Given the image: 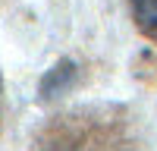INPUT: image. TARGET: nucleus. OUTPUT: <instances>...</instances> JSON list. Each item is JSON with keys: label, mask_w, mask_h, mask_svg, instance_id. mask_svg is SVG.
I'll return each mask as SVG.
<instances>
[{"label": "nucleus", "mask_w": 157, "mask_h": 151, "mask_svg": "<svg viewBox=\"0 0 157 151\" xmlns=\"http://www.w3.org/2000/svg\"><path fill=\"white\" fill-rule=\"evenodd\" d=\"M75 63L72 60H60L57 66H50L47 69V76L41 79V98H54V95H60V91H66V88L75 82Z\"/></svg>", "instance_id": "nucleus-1"}, {"label": "nucleus", "mask_w": 157, "mask_h": 151, "mask_svg": "<svg viewBox=\"0 0 157 151\" xmlns=\"http://www.w3.org/2000/svg\"><path fill=\"white\" fill-rule=\"evenodd\" d=\"M132 3V16L138 19V25L157 32V0H129Z\"/></svg>", "instance_id": "nucleus-2"}, {"label": "nucleus", "mask_w": 157, "mask_h": 151, "mask_svg": "<svg viewBox=\"0 0 157 151\" xmlns=\"http://www.w3.org/2000/svg\"><path fill=\"white\" fill-rule=\"evenodd\" d=\"M0 95H3V79H0Z\"/></svg>", "instance_id": "nucleus-3"}]
</instances>
